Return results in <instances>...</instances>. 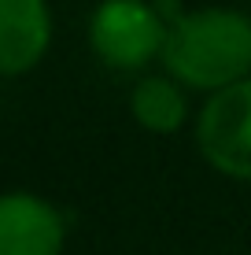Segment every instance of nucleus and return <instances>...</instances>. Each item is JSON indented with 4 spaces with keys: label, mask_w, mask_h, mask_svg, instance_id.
I'll use <instances>...</instances> for the list:
<instances>
[{
    "label": "nucleus",
    "mask_w": 251,
    "mask_h": 255,
    "mask_svg": "<svg viewBox=\"0 0 251 255\" xmlns=\"http://www.w3.org/2000/svg\"><path fill=\"white\" fill-rule=\"evenodd\" d=\"M163 63L192 89L222 93L251 70V19L233 7H200L167 30Z\"/></svg>",
    "instance_id": "nucleus-1"
},
{
    "label": "nucleus",
    "mask_w": 251,
    "mask_h": 255,
    "mask_svg": "<svg viewBox=\"0 0 251 255\" xmlns=\"http://www.w3.org/2000/svg\"><path fill=\"white\" fill-rule=\"evenodd\" d=\"M89 41L111 70H141L152 56H163L167 26L144 0H103L92 11Z\"/></svg>",
    "instance_id": "nucleus-2"
},
{
    "label": "nucleus",
    "mask_w": 251,
    "mask_h": 255,
    "mask_svg": "<svg viewBox=\"0 0 251 255\" xmlns=\"http://www.w3.org/2000/svg\"><path fill=\"white\" fill-rule=\"evenodd\" d=\"M196 144L214 170L251 181V78L214 93L203 104Z\"/></svg>",
    "instance_id": "nucleus-3"
},
{
    "label": "nucleus",
    "mask_w": 251,
    "mask_h": 255,
    "mask_svg": "<svg viewBox=\"0 0 251 255\" xmlns=\"http://www.w3.org/2000/svg\"><path fill=\"white\" fill-rule=\"evenodd\" d=\"M63 218L33 192L0 196V255H59Z\"/></svg>",
    "instance_id": "nucleus-4"
},
{
    "label": "nucleus",
    "mask_w": 251,
    "mask_h": 255,
    "mask_svg": "<svg viewBox=\"0 0 251 255\" xmlns=\"http://www.w3.org/2000/svg\"><path fill=\"white\" fill-rule=\"evenodd\" d=\"M52 41L45 0H0V74H26Z\"/></svg>",
    "instance_id": "nucleus-5"
},
{
    "label": "nucleus",
    "mask_w": 251,
    "mask_h": 255,
    "mask_svg": "<svg viewBox=\"0 0 251 255\" xmlns=\"http://www.w3.org/2000/svg\"><path fill=\"white\" fill-rule=\"evenodd\" d=\"M129 111H133V119L141 122L144 129H152V133H174L188 115L185 93L163 74H148V78H141V82L133 85Z\"/></svg>",
    "instance_id": "nucleus-6"
}]
</instances>
